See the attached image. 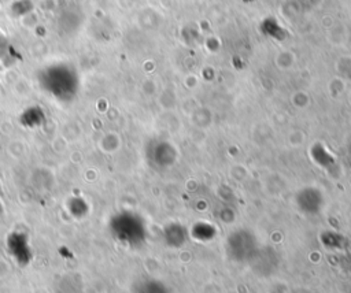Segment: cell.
<instances>
[{
	"mask_svg": "<svg viewBox=\"0 0 351 293\" xmlns=\"http://www.w3.org/2000/svg\"><path fill=\"white\" fill-rule=\"evenodd\" d=\"M40 89L59 103H71L80 92V74L69 62H52L37 71Z\"/></svg>",
	"mask_w": 351,
	"mask_h": 293,
	"instance_id": "obj_1",
	"label": "cell"
},
{
	"mask_svg": "<svg viewBox=\"0 0 351 293\" xmlns=\"http://www.w3.org/2000/svg\"><path fill=\"white\" fill-rule=\"evenodd\" d=\"M8 48H11L10 42L4 38V36H0V56H3Z\"/></svg>",
	"mask_w": 351,
	"mask_h": 293,
	"instance_id": "obj_7",
	"label": "cell"
},
{
	"mask_svg": "<svg viewBox=\"0 0 351 293\" xmlns=\"http://www.w3.org/2000/svg\"><path fill=\"white\" fill-rule=\"evenodd\" d=\"M5 248L10 257H12L14 262L21 267L30 264L33 260V248L30 245L27 233L23 230H12L8 233L5 238Z\"/></svg>",
	"mask_w": 351,
	"mask_h": 293,
	"instance_id": "obj_3",
	"label": "cell"
},
{
	"mask_svg": "<svg viewBox=\"0 0 351 293\" xmlns=\"http://www.w3.org/2000/svg\"><path fill=\"white\" fill-rule=\"evenodd\" d=\"M112 237L126 246H136L144 241V230L137 216L121 212L111 218L108 223Z\"/></svg>",
	"mask_w": 351,
	"mask_h": 293,
	"instance_id": "obj_2",
	"label": "cell"
},
{
	"mask_svg": "<svg viewBox=\"0 0 351 293\" xmlns=\"http://www.w3.org/2000/svg\"><path fill=\"white\" fill-rule=\"evenodd\" d=\"M3 212H4V205H3V201H1V199H0V216L3 215Z\"/></svg>",
	"mask_w": 351,
	"mask_h": 293,
	"instance_id": "obj_8",
	"label": "cell"
},
{
	"mask_svg": "<svg viewBox=\"0 0 351 293\" xmlns=\"http://www.w3.org/2000/svg\"><path fill=\"white\" fill-rule=\"evenodd\" d=\"M19 122L26 129L40 127L45 122V111L40 105L27 107L21 112Z\"/></svg>",
	"mask_w": 351,
	"mask_h": 293,
	"instance_id": "obj_4",
	"label": "cell"
},
{
	"mask_svg": "<svg viewBox=\"0 0 351 293\" xmlns=\"http://www.w3.org/2000/svg\"><path fill=\"white\" fill-rule=\"evenodd\" d=\"M132 293H169V290L155 278H140L133 283Z\"/></svg>",
	"mask_w": 351,
	"mask_h": 293,
	"instance_id": "obj_5",
	"label": "cell"
},
{
	"mask_svg": "<svg viewBox=\"0 0 351 293\" xmlns=\"http://www.w3.org/2000/svg\"><path fill=\"white\" fill-rule=\"evenodd\" d=\"M67 208L74 218H84L89 211V205L82 197H71L67 203Z\"/></svg>",
	"mask_w": 351,
	"mask_h": 293,
	"instance_id": "obj_6",
	"label": "cell"
}]
</instances>
